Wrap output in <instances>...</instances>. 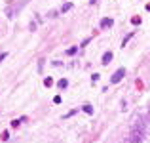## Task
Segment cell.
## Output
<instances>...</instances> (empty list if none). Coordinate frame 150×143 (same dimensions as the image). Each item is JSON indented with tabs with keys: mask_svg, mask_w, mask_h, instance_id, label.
I'll return each mask as SVG.
<instances>
[{
	"mask_svg": "<svg viewBox=\"0 0 150 143\" xmlns=\"http://www.w3.org/2000/svg\"><path fill=\"white\" fill-rule=\"evenodd\" d=\"M144 136H146V122L143 116H139V118H135V122H133L131 130H129L127 141L129 143H143Z\"/></svg>",
	"mask_w": 150,
	"mask_h": 143,
	"instance_id": "1",
	"label": "cell"
},
{
	"mask_svg": "<svg viewBox=\"0 0 150 143\" xmlns=\"http://www.w3.org/2000/svg\"><path fill=\"white\" fill-rule=\"evenodd\" d=\"M124 76H125V69H118L116 73H114L112 76H110V82H112V84H118V82H120Z\"/></svg>",
	"mask_w": 150,
	"mask_h": 143,
	"instance_id": "2",
	"label": "cell"
},
{
	"mask_svg": "<svg viewBox=\"0 0 150 143\" xmlns=\"http://www.w3.org/2000/svg\"><path fill=\"white\" fill-rule=\"evenodd\" d=\"M112 25H114V21L110 19V17H103L101 23H99V27H101V29H108V27H112Z\"/></svg>",
	"mask_w": 150,
	"mask_h": 143,
	"instance_id": "3",
	"label": "cell"
},
{
	"mask_svg": "<svg viewBox=\"0 0 150 143\" xmlns=\"http://www.w3.org/2000/svg\"><path fill=\"white\" fill-rule=\"evenodd\" d=\"M112 57H114V55H112V52H106V53H103V59H101V63H103V65H108V63L112 61Z\"/></svg>",
	"mask_w": 150,
	"mask_h": 143,
	"instance_id": "4",
	"label": "cell"
},
{
	"mask_svg": "<svg viewBox=\"0 0 150 143\" xmlns=\"http://www.w3.org/2000/svg\"><path fill=\"white\" fill-rule=\"evenodd\" d=\"M70 10H72V2H65V4L61 6V13H67Z\"/></svg>",
	"mask_w": 150,
	"mask_h": 143,
	"instance_id": "5",
	"label": "cell"
},
{
	"mask_svg": "<svg viewBox=\"0 0 150 143\" xmlns=\"http://www.w3.org/2000/svg\"><path fill=\"white\" fill-rule=\"evenodd\" d=\"M57 86H59V90H65L68 86V80H67V78H61V80L57 82Z\"/></svg>",
	"mask_w": 150,
	"mask_h": 143,
	"instance_id": "6",
	"label": "cell"
},
{
	"mask_svg": "<svg viewBox=\"0 0 150 143\" xmlns=\"http://www.w3.org/2000/svg\"><path fill=\"white\" fill-rule=\"evenodd\" d=\"M82 111H84V113H88V115H93V107L91 105H84Z\"/></svg>",
	"mask_w": 150,
	"mask_h": 143,
	"instance_id": "7",
	"label": "cell"
},
{
	"mask_svg": "<svg viewBox=\"0 0 150 143\" xmlns=\"http://www.w3.org/2000/svg\"><path fill=\"white\" fill-rule=\"evenodd\" d=\"M133 34H135V33H129L127 36H125V38H124V40H122V46H125V44H127V42L131 40V38H133Z\"/></svg>",
	"mask_w": 150,
	"mask_h": 143,
	"instance_id": "8",
	"label": "cell"
},
{
	"mask_svg": "<svg viewBox=\"0 0 150 143\" xmlns=\"http://www.w3.org/2000/svg\"><path fill=\"white\" fill-rule=\"evenodd\" d=\"M78 52V46H72V48H68V50H67V55H74Z\"/></svg>",
	"mask_w": 150,
	"mask_h": 143,
	"instance_id": "9",
	"label": "cell"
},
{
	"mask_svg": "<svg viewBox=\"0 0 150 143\" xmlns=\"http://www.w3.org/2000/svg\"><path fill=\"white\" fill-rule=\"evenodd\" d=\"M51 84H53V80H51V78L48 76V78H46V80H44V86H46V88H50Z\"/></svg>",
	"mask_w": 150,
	"mask_h": 143,
	"instance_id": "10",
	"label": "cell"
},
{
	"mask_svg": "<svg viewBox=\"0 0 150 143\" xmlns=\"http://www.w3.org/2000/svg\"><path fill=\"white\" fill-rule=\"evenodd\" d=\"M10 124H12V128H17V126L21 124V120H17V118H13V120H12Z\"/></svg>",
	"mask_w": 150,
	"mask_h": 143,
	"instance_id": "11",
	"label": "cell"
},
{
	"mask_svg": "<svg viewBox=\"0 0 150 143\" xmlns=\"http://www.w3.org/2000/svg\"><path fill=\"white\" fill-rule=\"evenodd\" d=\"M131 23H133V25H141V17H139V15H137V17H131Z\"/></svg>",
	"mask_w": 150,
	"mask_h": 143,
	"instance_id": "12",
	"label": "cell"
},
{
	"mask_svg": "<svg viewBox=\"0 0 150 143\" xmlns=\"http://www.w3.org/2000/svg\"><path fill=\"white\" fill-rule=\"evenodd\" d=\"M8 139H10V134H8V132H2V141H8Z\"/></svg>",
	"mask_w": 150,
	"mask_h": 143,
	"instance_id": "13",
	"label": "cell"
},
{
	"mask_svg": "<svg viewBox=\"0 0 150 143\" xmlns=\"http://www.w3.org/2000/svg\"><path fill=\"white\" fill-rule=\"evenodd\" d=\"M44 61H46V59H40V61H38V71H42V67H44Z\"/></svg>",
	"mask_w": 150,
	"mask_h": 143,
	"instance_id": "14",
	"label": "cell"
},
{
	"mask_svg": "<svg viewBox=\"0 0 150 143\" xmlns=\"http://www.w3.org/2000/svg\"><path fill=\"white\" fill-rule=\"evenodd\" d=\"M99 76H101V75H97V73H95V75H91V80H93V82H97V80H99Z\"/></svg>",
	"mask_w": 150,
	"mask_h": 143,
	"instance_id": "15",
	"label": "cell"
},
{
	"mask_svg": "<svg viewBox=\"0 0 150 143\" xmlns=\"http://www.w3.org/2000/svg\"><path fill=\"white\" fill-rule=\"evenodd\" d=\"M53 103H61V95H55V97H53Z\"/></svg>",
	"mask_w": 150,
	"mask_h": 143,
	"instance_id": "16",
	"label": "cell"
},
{
	"mask_svg": "<svg viewBox=\"0 0 150 143\" xmlns=\"http://www.w3.org/2000/svg\"><path fill=\"white\" fill-rule=\"evenodd\" d=\"M6 55H8L6 52H2V53H0V61H2V59H6Z\"/></svg>",
	"mask_w": 150,
	"mask_h": 143,
	"instance_id": "17",
	"label": "cell"
},
{
	"mask_svg": "<svg viewBox=\"0 0 150 143\" xmlns=\"http://www.w3.org/2000/svg\"><path fill=\"white\" fill-rule=\"evenodd\" d=\"M95 2H97V0H89V4H95Z\"/></svg>",
	"mask_w": 150,
	"mask_h": 143,
	"instance_id": "18",
	"label": "cell"
},
{
	"mask_svg": "<svg viewBox=\"0 0 150 143\" xmlns=\"http://www.w3.org/2000/svg\"><path fill=\"white\" fill-rule=\"evenodd\" d=\"M146 10H148V12H150V4H146Z\"/></svg>",
	"mask_w": 150,
	"mask_h": 143,
	"instance_id": "19",
	"label": "cell"
}]
</instances>
